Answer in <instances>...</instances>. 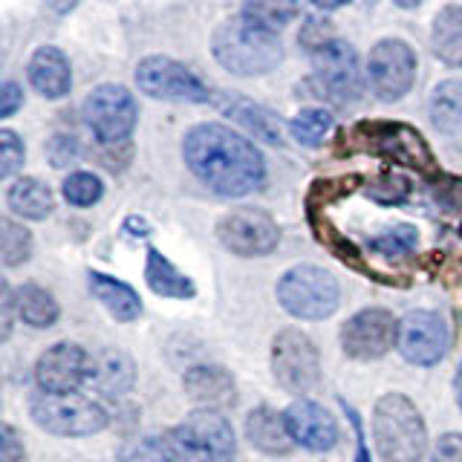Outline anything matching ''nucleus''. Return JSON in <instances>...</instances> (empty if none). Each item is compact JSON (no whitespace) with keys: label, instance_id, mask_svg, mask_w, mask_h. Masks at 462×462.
<instances>
[{"label":"nucleus","instance_id":"5701e85b","mask_svg":"<svg viewBox=\"0 0 462 462\" xmlns=\"http://www.w3.org/2000/svg\"><path fill=\"white\" fill-rule=\"evenodd\" d=\"M245 437L263 454H286L292 448V437H289L283 416L269 408H257L249 413V419H245Z\"/></svg>","mask_w":462,"mask_h":462},{"label":"nucleus","instance_id":"4be33fe9","mask_svg":"<svg viewBox=\"0 0 462 462\" xmlns=\"http://www.w3.org/2000/svg\"><path fill=\"white\" fill-rule=\"evenodd\" d=\"M430 50L445 67H462V6L448 4L430 26Z\"/></svg>","mask_w":462,"mask_h":462},{"label":"nucleus","instance_id":"a19ab883","mask_svg":"<svg viewBox=\"0 0 462 462\" xmlns=\"http://www.w3.org/2000/svg\"><path fill=\"white\" fill-rule=\"evenodd\" d=\"M14 312H18V307H14V292L9 289L6 281H0V318H4V324H0V338H9L12 336V318Z\"/></svg>","mask_w":462,"mask_h":462},{"label":"nucleus","instance_id":"f257e3e1","mask_svg":"<svg viewBox=\"0 0 462 462\" xmlns=\"http://www.w3.org/2000/svg\"><path fill=\"white\" fill-rule=\"evenodd\" d=\"M185 165L220 197H245L266 182V159L254 142L226 125H194L182 142Z\"/></svg>","mask_w":462,"mask_h":462},{"label":"nucleus","instance_id":"37998d69","mask_svg":"<svg viewBox=\"0 0 462 462\" xmlns=\"http://www.w3.org/2000/svg\"><path fill=\"white\" fill-rule=\"evenodd\" d=\"M350 4H353V0H312V6L321 9V12H336V9H344Z\"/></svg>","mask_w":462,"mask_h":462},{"label":"nucleus","instance_id":"a878e982","mask_svg":"<svg viewBox=\"0 0 462 462\" xmlns=\"http://www.w3.org/2000/svg\"><path fill=\"white\" fill-rule=\"evenodd\" d=\"M240 18L266 35H281L298 18V0H245Z\"/></svg>","mask_w":462,"mask_h":462},{"label":"nucleus","instance_id":"b1692460","mask_svg":"<svg viewBox=\"0 0 462 462\" xmlns=\"http://www.w3.org/2000/svg\"><path fill=\"white\" fill-rule=\"evenodd\" d=\"M428 116L433 127L445 136L462 134V81L448 79L433 87L428 98Z\"/></svg>","mask_w":462,"mask_h":462},{"label":"nucleus","instance_id":"e433bc0d","mask_svg":"<svg viewBox=\"0 0 462 462\" xmlns=\"http://www.w3.org/2000/svg\"><path fill=\"white\" fill-rule=\"evenodd\" d=\"M47 159H50V165L52 168H67L72 165L79 159V142L72 139V136H52L47 142Z\"/></svg>","mask_w":462,"mask_h":462},{"label":"nucleus","instance_id":"f8f14e48","mask_svg":"<svg viewBox=\"0 0 462 462\" xmlns=\"http://www.w3.org/2000/svg\"><path fill=\"white\" fill-rule=\"evenodd\" d=\"M274 379L289 393H310L321 379V358L312 338L300 329H281L272 341Z\"/></svg>","mask_w":462,"mask_h":462},{"label":"nucleus","instance_id":"c9c22d12","mask_svg":"<svg viewBox=\"0 0 462 462\" xmlns=\"http://www.w3.org/2000/svg\"><path fill=\"white\" fill-rule=\"evenodd\" d=\"M408 191H411V182L404 180L402 173H393V171L382 173V177L370 185V197H373V199H379V202H384V206H393V202H402L404 197H408Z\"/></svg>","mask_w":462,"mask_h":462},{"label":"nucleus","instance_id":"2eb2a0df","mask_svg":"<svg viewBox=\"0 0 462 462\" xmlns=\"http://www.w3.org/2000/svg\"><path fill=\"white\" fill-rule=\"evenodd\" d=\"M399 338V321L387 310L370 307L356 312L350 321L341 327V346L350 358L370 361L382 358L393 341Z\"/></svg>","mask_w":462,"mask_h":462},{"label":"nucleus","instance_id":"0eeeda50","mask_svg":"<svg viewBox=\"0 0 462 462\" xmlns=\"http://www.w3.org/2000/svg\"><path fill=\"white\" fill-rule=\"evenodd\" d=\"M173 439L180 445V462H231L237 454L235 430L214 408L194 411L173 428Z\"/></svg>","mask_w":462,"mask_h":462},{"label":"nucleus","instance_id":"393cba45","mask_svg":"<svg viewBox=\"0 0 462 462\" xmlns=\"http://www.w3.org/2000/svg\"><path fill=\"white\" fill-rule=\"evenodd\" d=\"M90 292L101 300V307H107L116 321H134L142 312L139 295L127 283L110 278V274L90 272Z\"/></svg>","mask_w":462,"mask_h":462},{"label":"nucleus","instance_id":"cd10ccee","mask_svg":"<svg viewBox=\"0 0 462 462\" xmlns=\"http://www.w3.org/2000/svg\"><path fill=\"white\" fill-rule=\"evenodd\" d=\"M144 281L153 289L156 295L162 298H194V281L185 278L182 272L173 269L171 260L159 252V249H148V266H144Z\"/></svg>","mask_w":462,"mask_h":462},{"label":"nucleus","instance_id":"9d476101","mask_svg":"<svg viewBox=\"0 0 462 462\" xmlns=\"http://www.w3.org/2000/svg\"><path fill=\"white\" fill-rule=\"evenodd\" d=\"M353 139L361 142L365 151L379 153L396 165H408L422 173H430L437 168L425 136L404 122H365L353 130Z\"/></svg>","mask_w":462,"mask_h":462},{"label":"nucleus","instance_id":"72a5a7b5","mask_svg":"<svg viewBox=\"0 0 462 462\" xmlns=\"http://www.w3.org/2000/svg\"><path fill=\"white\" fill-rule=\"evenodd\" d=\"M367 245L384 257H404L419 245V231L408 223H402V226H393V228L382 231V235L370 237Z\"/></svg>","mask_w":462,"mask_h":462},{"label":"nucleus","instance_id":"a211bd4d","mask_svg":"<svg viewBox=\"0 0 462 462\" xmlns=\"http://www.w3.org/2000/svg\"><path fill=\"white\" fill-rule=\"evenodd\" d=\"M26 79L32 84V90L50 101L64 98L72 90V69H69V58L52 47V43H43L32 52L26 64Z\"/></svg>","mask_w":462,"mask_h":462},{"label":"nucleus","instance_id":"423d86ee","mask_svg":"<svg viewBox=\"0 0 462 462\" xmlns=\"http://www.w3.org/2000/svg\"><path fill=\"white\" fill-rule=\"evenodd\" d=\"M29 413L55 437H90L107 428V413L93 399L79 393H41L29 404Z\"/></svg>","mask_w":462,"mask_h":462},{"label":"nucleus","instance_id":"7c9ffc66","mask_svg":"<svg viewBox=\"0 0 462 462\" xmlns=\"http://www.w3.org/2000/svg\"><path fill=\"white\" fill-rule=\"evenodd\" d=\"M332 130V113L324 107H307L289 122V134L303 148H318Z\"/></svg>","mask_w":462,"mask_h":462},{"label":"nucleus","instance_id":"4468645a","mask_svg":"<svg viewBox=\"0 0 462 462\" xmlns=\"http://www.w3.org/2000/svg\"><path fill=\"white\" fill-rule=\"evenodd\" d=\"M396 344L404 361H411V365H419V367H430L445 358L451 336H448V327L437 312L413 310L399 321Z\"/></svg>","mask_w":462,"mask_h":462},{"label":"nucleus","instance_id":"39448f33","mask_svg":"<svg viewBox=\"0 0 462 462\" xmlns=\"http://www.w3.org/2000/svg\"><path fill=\"white\" fill-rule=\"evenodd\" d=\"M278 300L289 315L303 318V321H321L338 310L341 289L332 272L300 263L278 281Z\"/></svg>","mask_w":462,"mask_h":462},{"label":"nucleus","instance_id":"58836bf2","mask_svg":"<svg viewBox=\"0 0 462 462\" xmlns=\"http://www.w3.org/2000/svg\"><path fill=\"white\" fill-rule=\"evenodd\" d=\"M433 462H462V433H445L433 448Z\"/></svg>","mask_w":462,"mask_h":462},{"label":"nucleus","instance_id":"c85d7f7f","mask_svg":"<svg viewBox=\"0 0 462 462\" xmlns=\"http://www.w3.org/2000/svg\"><path fill=\"white\" fill-rule=\"evenodd\" d=\"M14 307H18V318L23 324L43 329V327H52L58 321V303L55 298L47 292L43 286L38 283H23L18 292H14Z\"/></svg>","mask_w":462,"mask_h":462},{"label":"nucleus","instance_id":"bb28decb","mask_svg":"<svg viewBox=\"0 0 462 462\" xmlns=\"http://www.w3.org/2000/svg\"><path fill=\"white\" fill-rule=\"evenodd\" d=\"M6 202L14 214L26 217V220H43L55 208V197L50 191V185H43L35 177H23L18 182H12L6 191Z\"/></svg>","mask_w":462,"mask_h":462},{"label":"nucleus","instance_id":"ddd939ff","mask_svg":"<svg viewBox=\"0 0 462 462\" xmlns=\"http://www.w3.org/2000/svg\"><path fill=\"white\" fill-rule=\"evenodd\" d=\"M223 249L240 257H263L272 254L281 243V228L266 211L260 208H237L226 214L217 226Z\"/></svg>","mask_w":462,"mask_h":462},{"label":"nucleus","instance_id":"dca6fc26","mask_svg":"<svg viewBox=\"0 0 462 462\" xmlns=\"http://www.w3.org/2000/svg\"><path fill=\"white\" fill-rule=\"evenodd\" d=\"M35 379L43 393H76L90 379V356L84 346L61 341L38 358Z\"/></svg>","mask_w":462,"mask_h":462},{"label":"nucleus","instance_id":"20e7f679","mask_svg":"<svg viewBox=\"0 0 462 462\" xmlns=\"http://www.w3.org/2000/svg\"><path fill=\"white\" fill-rule=\"evenodd\" d=\"M373 439L384 462H419L428 448V428L408 396L387 393L375 402Z\"/></svg>","mask_w":462,"mask_h":462},{"label":"nucleus","instance_id":"1a4fd4ad","mask_svg":"<svg viewBox=\"0 0 462 462\" xmlns=\"http://www.w3.org/2000/svg\"><path fill=\"white\" fill-rule=\"evenodd\" d=\"M84 122L101 144H122L139 122L134 93L125 84H98L84 98Z\"/></svg>","mask_w":462,"mask_h":462},{"label":"nucleus","instance_id":"2f4dec72","mask_svg":"<svg viewBox=\"0 0 462 462\" xmlns=\"http://www.w3.org/2000/svg\"><path fill=\"white\" fill-rule=\"evenodd\" d=\"M0 254H4V263L9 269L26 263L32 254V235L9 217H4V223H0Z\"/></svg>","mask_w":462,"mask_h":462},{"label":"nucleus","instance_id":"ea45409f","mask_svg":"<svg viewBox=\"0 0 462 462\" xmlns=\"http://www.w3.org/2000/svg\"><path fill=\"white\" fill-rule=\"evenodd\" d=\"M0 459L4 462H23V445L12 425L0 428Z\"/></svg>","mask_w":462,"mask_h":462},{"label":"nucleus","instance_id":"aec40b11","mask_svg":"<svg viewBox=\"0 0 462 462\" xmlns=\"http://www.w3.org/2000/svg\"><path fill=\"white\" fill-rule=\"evenodd\" d=\"M182 387L185 393L191 396L194 402H202V404H228L235 402V379H231V373L223 370V367H214V365H199V367H191L185 373L182 379Z\"/></svg>","mask_w":462,"mask_h":462},{"label":"nucleus","instance_id":"4c0bfd02","mask_svg":"<svg viewBox=\"0 0 462 462\" xmlns=\"http://www.w3.org/2000/svg\"><path fill=\"white\" fill-rule=\"evenodd\" d=\"M23 105V87L18 81H4L0 87V119H9Z\"/></svg>","mask_w":462,"mask_h":462},{"label":"nucleus","instance_id":"6ab92c4d","mask_svg":"<svg viewBox=\"0 0 462 462\" xmlns=\"http://www.w3.org/2000/svg\"><path fill=\"white\" fill-rule=\"evenodd\" d=\"M90 379L98 393L122 396L136 382L134 358L122 350H101L90 358Z\"/></svg>","mask_w":462,"mask_h":462},{"label":"nucleus","instance_id":"f03ea898","mask_svg":"<svg viewBox=\"0 0 462 462\" xmlns=\"http://www.w3.org/2000/svg\"><path fill=\"white\" fill-rule=\"evenodd\" d=\"M303 43H307V50H310L312 76L321 96H327L332 105H338V107L356 105L361 93H365V76H361V61L353 43L338 35L324 32L318 21L307 23Z\"/></svg>","mask_w":462,"mask_h":462},{"label":"nucleus","instance_id":"a18cd8bd","mask_svg":"<svg viewBox=\"0 0 462 462\" xmlns=\"http://www.w3.org/2000/svg\"><path fill=\"white\" fill-rule=\"evenodd\" d=\"M393 4H396L399 9H416L419 4H422V0H393Z\"/></svg>","mask_w":462,"mask_h":462},{"label":"nucleus","instance_id":"c03bdc74","mask_svg":"<svg viewBox=\"0 0 462 462\" xmlns=\"http://www.w3.org/2000/svg\"><path fill=\"white\" fill-rule=\"evenodd\" d=\"M454 387H457V402H459V408H462V361H459V367H457V382H454Z\"/></svg>","mask_w":462,"mask_h":462},{"label":"nucleus","instance_id":"6e6552de","mask_svg":"<svg viewBox=\"0 0 462 462\" xmlns=\"http://www.w3.org/2000/svg\"><path fill=\"white\" fill-rule=\"evenodd\" d=\"M136 87L159 101H185V105H206L211 101L208 84L202 81L191 67L177 58L148 55L136 64Z\"/></svg>","mask_w":462,"mask_h":462},{"label":"nucleus","instance_id":"79ce46f5","mask_svg":"<svg viewBox=\"0 0 462 462\" xmlns=\"http://www.w3.org/2000/svg\"><path fill=\"white\" fill-rule=\"evenodd\" d=\"M341 408H344V413L350 416V422H353V430H356V437H358V459L356 462H373L370 459V454H367V442H365V428H361V419H358V413L350 408L346 402H341Z\"/></svg>","mask_w":462,"mask_h":462},{"label":"nucleus","instance_id":"412c9836","mask_svg":"<svg viewBox=\"0 0 462 462\" xmlns=\"http://www.w3.org/2000/svg\"><path fill=\"white\" fill-rule=\"evenodd\" d=\"M223 113L231 116L237 125H243L249 134L263 139L266 144H283V122L278 113H272L263 105H254L249 98H228L223 105Z\"/></svg>","mask_w":462,"mask_h":462},{"label":"nucleus","instance_id":"f704fd0d","mask_svg":"<svg viewBox=\"0 0 462 462\" xmlns=\"http://www.w3.org/2000/svg\"><path fill=\"white\" fill-rule=\"evenodd\" d=\"M23 156L26 151H23L21 136L9 127L0 130V180L14 177V173L23 168Z\"/></svg>","mask_w":462,"mask_h":462},{"label":"nucleus","instance_id":"f3484780","mask_svg":"<svg viewBox=\"0 0 462 462\" xmlns=\"http://www.w3.org/2000/svg\"><path fill=\"white\" fill-rule=\"evenodd\" d=\"M283 422L289 428L292 442L310 448V451H329L338 442V425L321 404L310 399H298L286 408Z\"/></svg>","mask_w":462,"mask_h":462},{"label":"nucleus","instance_id":"7ed1b4c3","mask_svg":"<svg viewBox=\"0 0 462 462\" xmlns=\"http://www.w3.org/2000/svg\"><path fill=\"white\" fill-rule=\"evenodd\" d=\"M211 52L217 64L228 69L231 76L254 79L266 76L283 61V41L281 35H266L249 26L240 14L223 21L211 35Z\"/></svg>","mask_w":462,"mask_h":462},{"label":"nucleus","instance_id":"473e14b6","mask_svg":"<svg viewBox=\"0 0 462 462\" xmlns=\"http://www.w3.org/2000/svg\"><path fill=\"white\" fill-rule=\"evenodd\" d=\"M61 191H64V199L69 202V206L90 208L101 199V194H105V182H101L90 171H76L64 180Z\"/></svg>","mask_w":462,"mask_h":462},{"label":"nucleus","instance_id":"9b49d317","mask_svg":"<svg viewBox=\"0 0 462 462\" xmlns=\"http://www.w3.org/2000/svg\"><path fill=\"white\" fill-rule=\"evenodd\" d=\"M416 52L408 41L402 38H382L370 50L367 58V84L379 101H393L404 98L416 84Z\"/></svg>","mask_w":462,"mask_h":462},{"label":"nucleus","instance_id":"c756f323","mask_svg":"<svg viewBox=\"0 0 462 462\" xmlns=\"http://www.w3.org/2000/svg\"><path fill=\"white\" fill-rule=\"evenodd\" d=\"M119 462H180V445L173 439V430L151 433V437L122 445Z\"/></svg>","mask_w":462,"mask_h":462}]
</instances>
